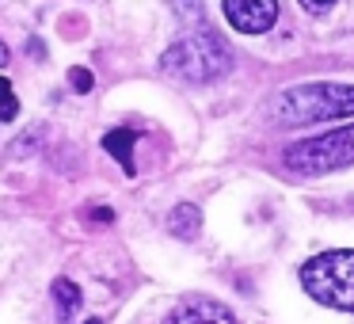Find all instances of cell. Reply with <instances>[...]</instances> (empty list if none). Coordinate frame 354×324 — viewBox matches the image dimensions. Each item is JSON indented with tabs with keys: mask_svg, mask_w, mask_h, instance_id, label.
I'll list each match as a JSON object with an SVG mask.
<instances>
[{
	"mask_svg": "<svg viewBox=\"0 0 354 324\" xmlns=\"http://www.w3.org/2000/svg\"><path fill=\"white\" fill-rule=\"evenodd\" d=\"M160 69L176 80H187V84H209V80L225 77L232 69V54L221 35L198 24V31L183 35L179 42H171L164 50Z\"/></svg>",
	"mask_w": 354,
	"mask_h": 324,
	"instance_id": "1",
	"label": "cell"
},
{
	"mask_svg": "<svg viewBox=\"0 0 354 324\" xmlns=\"http://www.w3.org/2000/svg\"><path fill=\"white\" fill-rule=\"evenodd\" d=\"M354 88L351 84H297L274 96V118L282 126H308L324 118H351Z\"/></svg>",
	"mask_w": 354,
	"mask_h": 324,
	"instance_id": "2",
	"label": "cell"
},
{
	"mask_svg": "<svg viewBox=\"0 0 354 324\" xmlns=\"http://www.w3.org/2000/svg\"><path fill=\"white\" fill-rule=\"evenodd\" d=\"M301 286L313 301L354 313V248H331L301 267Z\"/></svg>",
	"mask_w": 354,
	"mask_h": 324,
	"instance_id": "3",
	"label": "cell"
},
{
	"mask_svg": "<svg viewBox=\"0 0 354 324\" xmlns=\"http://www.w3.org/2000/svg\"><path fill=\"white\" fill-rule=\"evenodd\" d=\"M286 164H290V172H301V176H320V172H335L354 164V123L290 145Z\"/></svg>",
	"mask_w": 354,
	"mask_h": 324,
	"instance_id": "4",
	"label": "cell"
},
{
	"mask_svg": "<svg viewBox=\"0 0 354 324\" xmlns=\"http://www.w3.org/2000/svg\"><path fill=\"white\" fill-rule=\"evenodd\" d=\"M225 19L240 35H263L278 19V0H225Z\"/></svg>",
	"mask_w": 354,
	"mask_h": 324,
	"instance_id": "5",
	"label": "cell"
},
{
	"mask_svg": "<svg viewBox=\"0 0 354 324\" xmlns=\"http://www.w3.org/2000/svg\"><path fill=\"white\" fill-rule=\"evenodd\" d=\"M164 324H236V316L214 298H183L164 316Z\"/></svg>",
	"mask_w": 354,
	"mask_h": 324,
	"instance_id": "6",
	"label": "cell"
},
{
	"mask_svg": "<svg viewBox=\"0 0 354 324\" xmlns=\"http://www.w3.org/2000/svg\"><path fill=\"white\" fill-rule=\"evenodd\" d=\"M198 229H202V214H198L194 202H179V206L168 214V233L176 240H194Z\"/></svg>",
	"mask_w": 354,
	"mask_h": 324,
	"instance_id": "7",
	"label": "cell"
},
{
	"mask_svg": "<svg viewBox=\"0 0 354 324\" xmlns=\"http://www.w3.org/2000/svg\"><path fill=\"white\" fill-rule=\"evenodd\" d=\"M133 141H138V134H133L130 126H118V130H111L107 138H103V149L122 164L126 176H133Z\"/></svg>",
	"mask_w": 354,
	"mask_h": 324,
	"instance_id": "8",
	"label": "cell"
},
{
	"mask_svg": "<svg viewBox=\"0 0 354 324\" xmlns=\"http://www.w3.org/2000/svg\"><path fill=\"white\" fill-rule=\"evenodd\" d=\"M54 301H57V316L62 324L73 321V313L80 309V286L73 278H54Z\"/></svg>",
	"mask_w": 354,
	"mask_h": 324,
	"instance_id": "9",
	"label": "cell"
},
{
	"mask_svg": "<svg viewBox=\"0 0 354 324\" xmlns=\"http://www.w3.org/2000/svg\"><path fill=\"white\" fill-rule=\"evenodd\" d=\"M16 115H19L16 88H12V80H4V77H0V123H12Z\"/></svg>",
	"mask_w": 354,
	"mask_h": 324,
	"instance_id": "10",
	"label": "cell"
},
{
	"mask_svg": "<svg viewBox=\"0 0 354 324\" xmlns=\"http://www.w3.org/2000/svg\"><path fill=\"white\" fill-rule=\"evenodd\" d=\"M69 84H73V92H92V88H95V77L77 65V69H69Z\"/></svg>",
	"mask_w": 354,
	"mask_h": 324,
	"instance_id": "11",
	"label": "cell"
},
{
	"mask_svg": "<svg viewBox=\"0 0 354 324\" xmlns=\"http://www.w3.org/2000/svg\"><path fill=\"white\" fill-rule=\"evenodd\" d=\"M335 0H301V8L305 12H313V16H320V12H328Z\"/></svg>",
	"mask_w": 354,
	"mask_h": 324,
	"instance_id": "12",
	"label": "cell"
},
{
	"mask_svg": "<svg viewBox=\"0 0 354 324\" xmlns=\"http://www.w3.org/2000/svg\"><path fill=\"white\" fill-rule=\"evenodd\" d=\"M92 217H95V222H111V217H115V214H111L107 206H95V214H92Z\"/></svg>",
	"mask_w": 354,
	"mask_h": 324,
	"instance_id": "13",
	"label": "cell"
},
{
	"mask_svg": "<svg viewBox=\"0 0 354 324\" xmlns=\"http://www.w3.org/2000/svg\"><path fill=\"white\" fill-rule=\"evenodd\" d=\"M8 65V46H4V39H0V69Z\"/></svg>",
	"mask_w": 354,
	"mask_h": 324,
	"instance_id": "14",
	"label": "cell"
},
{
	"mask_svg": "<svg viewBox=\"0 0 354 324\" xmlns=\"http://www.w3.org/2000/svg\"><path fill=\"white\" fill-rule=\"evenodd\" d=\"M84 324H103V321H100V316H92V321H84Z\"/></svg>",
	"mask_w": 354,
	"mask_h": 324,
	"instance_id": "15",
	"label": "cell"
}]
</instances>
